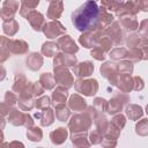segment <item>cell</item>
Instances as JSON below:
<instances>
[{"label": "cell", "mask_w": 148, "mask_h": 148, "mask_svg": "<svg viewBox=\"0 0 148 148\" xmlns=\"http://www.w3.org/2000/svg\"><path fill=\"white\" fill-rule=\"evenodd\" d=\"M99 17V8L95 1H86L73 14L72 22L80 31H87L97 28Z\"/></svg>", "instance_id": "6da1fadb"}, {"label": "cell", "mask_w": 148, "mask_h": 148, "mask_svg": "<svg viewBox=\"0 0 148 148\" xmlns=\"http://www.w3.org/2000/svg\"><path fill=\"white\" fill-rule=\"evenodd\" d=\"M65 28L64 25L59 22V21H52V22H49L44 25L43 28V31L44 34L49 37V38H56L57 36L61 35L65 32Z\"/></svg>", "instance_id": "7a4b0ae2"}, {"label": "cell", "mask_w": 148, "mask_h": 148, "mask_svg": "<svg viewBox=\"0 0 148 148\" xmlns=\"http://www.w3.org/2000/svg\"><path fill=\"white\" fill-rule=\"evenodd\" d=\"M18 9V1H12L7 0L2 3L1 7V17L3 21L13 20V16L15 15L16 10Z\"/></svg>", "instance_id": "3957f363"}, {"label": "cell", "mask_w": 148, "mask_h": 148, "mask_svg": "<svg viewBox=\"0 0 148 148\" xmlns=\"http://www.w3.org/2000/svg\"><path fill=\"white\" fill-rule=\"evenodd\" d=\"M27 20L29 21V23H30V25L34 28V30H37V31H39V30L42 29V27L45 25V24H44V23H45L44 16H43L39 12H36V10L31 12V13L27 16Z\"/></svg>", "instance_id": "277c9868"}, {"label": "cell", "mask_w": 148, "mask_h": 148, "mask_svg": "<svg viewBox=\"0 0 148 148\" xmlns=\"http://www.w3.org/2000/svg\"><path fill=\"white\" fill-rule=\"evenodd\" d=\"M64 9V3L62 1H51L49 3L47 8V17L49 18H58Z\"/></svg>", "instance_id": "5b68a950"}, {"label": "cell", "mask_w": 148, "mask_h": 148, "mask_svg": "<svg viewBox=\"0 0 148 148\" xmlns=\"http://www.w3.org/2000/svg\"><path fill=\"white\" fill-rule=\"evenodd\" d=\"M77 86H82V88H79V91H82L86 95H94L97 90V83L95 80H89V81H77Z\"/></svg>", "instance_id": "8992f818"}, {"label": "cell", "mask_w": 148, "mask_h": 148, "mask_svg": "<svg viewBox=\"0 0 148 148\" xmlns=\"http://www.w3.org/2000/svg\"><path fill=\"white\" fill-rule=\"evenodd\" d=\"M39 1L38 0H24L21 2V8H20V14L24 17H27L31 12L35 10V8L38 6Z\"/></svg>", "instance_id": "52a82bcc"}, {"label": "cell", "mask_w": 148, "mask_h": 148, "mask_svg": "<svg viewBox=\"0 0 148 148\" xmlns=\"http://www.w3.org/2000/svg\"><path fill=\"white\" fill-rule=\"evenodd\" d=\"M58 44L61 46L62 50L67 51V52H76L79 49L75 45V43L72 40V38L69 36H64L58 40Z\"/></svg>", "instance_id": "ba28073f"}, {"label": "cell", "mask_w": 148, "mask_h": 148, "mask_svg": "<svg viewBox=\"0 0 148 148\" xmlns=\"http://www.w3.org/2000/svg\"><path fill=\"white\" fill-rule=\"evenodd\" d=\"M112 21H113V16L110 13H108L106 9H104L103 7H101L99 8V17H98V24H97V27L104 28V27L111 24Z\"/></svg>", "instance_id": "9c48e42d"}, {"label": "cell", "mask_w": 148, "mask_h": 148, "mask_svg": "<svg viewBox=\"0 0 148 148\" xmlns=\"http://www.w3.org/2000/svg\"><path fill=\"white\" fill-rule=\"evenodd\" d=\"M50 136H51V140H52L53 143L60 145V143H62V142L66 140L67 131H66L65 128H58V130H56L54 132H52V133L50 134Z\"/></svg>", "instance_id": "30bf717a"}, {"label": "cell", "mask_w": 148, "mask_h": 148, "mask_svg": "<svg viewBox=\"0 0 148 148\" xmlns=\"http://www.w3.org/2000/svg\"><path fill=\"white\" fill-rule=\"evenodd\" d=\"M121 20V24L127 29V30H135L136 28H138V21H136V18H135V16L133 15H125V16H123V17H120Z\"/></svg>", "instance_id": "8fae6325"}, {"label": "cell", "mask_w": 148, "mask_h": 148, "mask_svg": "<svg viewBox=\"0 0 148 148\" xmlns=\"http://www.w3.org/2000/svg\"><path fill=\"white\" fill-rule=\"evenodd\" d=\"M124 8L127 15H135L139 10H141V1H127L124 2Z\"/></svg>", "instance_id": "7c38bea8"}, {"label": "cell", "mask_w": 148, "mask_h": 148, "mask_svg": "<svg viewBox=\"0 0 148 148\" xmlns=\"http://www.w3.org/2000/svg\"><path fill=\"white\" fill-rule=\"evenodd\" d=\"M92 69H94L92 65L87 61V62L80 64V65L76 67L75 73H76L77 76H88V75H90V73L92 72Z\"/></svg>", "instance_id": "4fadbf2b"}, {"label": "cell", "mask_w": 148, "mask_h": 148, "mask_svg": "<svg viewBox=\"0 0 148 148\" xmlns=\"http://www.w3.org/2000/svg\"><path fill=\"white\" fill-rule=\"evenodd\" d=\"M3 31L8 35H14L17 30H18V23L13 18V20H8V21H3Z\"/></svg>", "instance_id": "5bb4252c"}, {"label": "cell", "mask_w": 148, "mask_h": 148, "mask_svg": "<svg viewBox=\"0 0 148 148\" xmlns=\"http://www.w3.org/2000/svg\"><path fill=\"white\" fill-rule=\"evenodd\" d=\"M101 5H102V7H103L104 9H106V10H112V12H116V13H117V12L123 7L124 2H121V1H102Z\"/></svg>", "instance_id": "9a60e30c"}, {"label": "cell", "mask_w": 148, "mask_h": 148, "mask_svg": "<svg viewBox=\"0 0 148 148\" xmlns=\"http://www.w3.org/2000/svg\"><path fill=\"white\" fill-rule=\"evenodd\" d=\"M42 62H43V60H42V58L39 57V54H37V53H32L31 57H30L29 60H28L29 67H30L31 69H34V71H35V69H38V68L40 67Z\"/></svg>", "instance_id": "2e32d148"}, {"label": "cell", "mask_w": 148, "mask_h": 148, "mask_svg": "<svg viewBox=\"0 0 148 148\" xmlns=\"http://www.w3.org/2000/svg\"><path fill=\"white\" fill-rule=\"evenodd\" d=\"M71 108H73L74 110H80V109H83L86 106V103L82 98H80L79 96H72L71 98Z\"/></svg>", "instance_id": "e0dca14e"}, {"label": "cell", "mask_w": 148, "mask_h": 148, "mask_svg": "<svg viewBox=\"0 0 148 148\" xmlns=\"http://www.w3.org/2000/svg\"><path fill=\"white\" fill-rule=\"evenodd\" d=\"M127 114L130 116V118L132 119H136L139 118L141 114H142V110L140 106H136V105H131L127 108Z\"/></svg>", "instance_id": "ac0fdd59"}, {"label": "cell", "mask_w": 148, "mask_h": 148, "mask_svg": "<svg viewBox=\"0 0 148 148\" xmlns=\"http://www.w3.org/2000/svg\"><path fill=\"white\" fill-rule=\"evenodd\" d=\"M10 44L13 45V51L14 52H20V53H23V52H25L27 51V49H28V45L24 43V42H22V40H14V42H10Z\"/></svg>", "instance_id": "d6986e66"}, {"label": "cell", "mask_w": 148, "mask_h": 148, "mask_svg": "<svg viewBox=\"0 0 148 148\" xmlns=\"http://www.w3.org/2000/svg\"><path fill=\"white\" fill-rule=\"evenodd\" d=\"M136 132L141 135L148 134V119H143L141 123H139V125L136 126Z\"/></svg>", "instance_id": "ffe728a7"}, {"label": "cell", "mask_w": 148, "mask_h": 148, "mask_svg": "<svg viewBox=\"0 0 148 148\" xmlns=\"http://www.w3.org/2000/svg\"><path fill=\"white\" fill-rule=\"evenodd\" d=\"M66 96H67V92L61 90V89H58L57 91H54L53 94V99H54V103H61V102H65L66 99Z\"/></svg>", "instance_id": "44dd1931"}, {"label": "cell", "mask_w": 148, "mask_h": 148, "mask_svg": "<svg viewBox=\"0 0 148 148\" xmlns=\"http://www.w3.org/2000/svg\"><path fill=\"white\" fill-rule=\"evenodd\" d=\"M28 138L32 141H39L42 138V132L39 128H32L31 131L28 132Z\"/></svg>", "instance_id": "7402d4cb"}, {"label": "cell", "mask_w": 148, "mask_h": 148, "mask_svg": "<svg viewBox=\"0 0 148 148\" xmlns=\"http://www.w3.org/2000/svg\"><path fill=\"white\" fill-rule=\"evenodd\" d=\"M53 114H52V111L50 110V109H47V110H45V112H44V117L42 118V124L44 125V126H46V125H50L53 120Z\"/></svg>", "instance_id": "603a6c76"}, {"label": "cell", "mask_w": 148, "mask_h": 148, "mask_svg": "<svg viewBox=\"0 0 148 148\" xmlns=\"http://www.w3.org/2000/svg\"><path fill=\"white\" fill-rule=\"evenodd\" d=\"M56 46H57V45L53 44V43H46V44L43 45L42 51H43V53L46 54L47 57H51V54H52V50L54 51V50H56Z\"/></svg>", "instance_id": "cb8c5ba5"}, {"label": "cell", "mask_w": 148, "mask_h": 148, "mask_svg": "<svg viewBox=\"0 0 148 148\" xmlns=\"http://www.w3.org/2000/svg\"><path fill=\"white\" fill-rule=\"evenodd\" d=\"M40 81H42L43 84L46 87V89H51V88L53 87V84H54V83H52V81H51V76H50L49 74H44V75H42Z\"/></svg>", "instance_id": "d4e9b609"}, {"label": "cell", "mask_w": 148, "mask_h": 148, "mask_svg": "<svg viewBox=\"0 0 148 148\" xmlns=\"http://www.w3.org/2000/svg\"><path fill=\"white\" fill-rule=\"evenodd\" d=\"M140 35L148 36V20H143L140 24Z\"/></svg>", "instance_id": "484cf974"}, {"label": "cell", "mask_w": 148, "mask_h": 148, "mask_svg": "<svg viewBox=\"0 0 148 148\" xmlns=\"http://www.w3.org/2000/svg\"><path fill=\"white\" fill-rule=\"evenodd\" d=\"M111 54H112V58H113V59H119V58L124 57L125 50H124V49H116Z\"/></svg>", "instance_id": "4316f807"}, {"label": "cell", "mask_w": 148, "mask_h": 148, "mask_svg": "<svg viewBox=\"0 0 148 148\" xmlns=\"http://www.w3.org/2000/svg\"><path fill=\"white\" fill-rule=\"evenodd\" d=\"M68 114H69V112H68V110H66V109H62V110L58 111V113H57V116H58V118H59L60 120H65V119L68 117Z\"/></svg>", "instance_id": "83f0119b"}, {"label": "cell", "mask_w": 148, "mask_h": 148, "mask_svg": "<svg viewBox=\"0 0 148 148\" xmlns=\"http://www.w3.org/2000/svg\"><path fill=\"white\" fill-rule=\"evenodd\" d=\"M38 102H39V103H37V106H38V108H42L43 105H45V104L47 105V104H49V98H47V97H43V98L39 99Z\"/></svg>", "instance_id": "f1b7e54d"}, {"label": "cell", "mask_w": 148, "mask_h": 148, "mask_svg": "<svg viewBox=\"0 0 148 148\" xmlns=\"http://www.w3.org/2000/svg\"><path fill=\"white\" fill-rule=\"evenodd\" d=\"M141 10H143V12H148V0L141 1Z\"/></svg>", "instance_id": "f546056e"}, {"label": "cell", "mask_w": 148, "mask_h": 148, "mask_svg": "<svg viewBox=\"0 0 148 148\" xmlns=\"http://www.w3.org/2000/svg\"><path fill=\"white\" fill-rule=\"evenodd\" d=\"M147 113H148V106H147Z\"/></svg>", "instance_id": "4dcf8cb0"}]
</instances>
